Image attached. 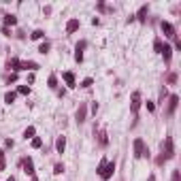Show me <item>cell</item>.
Wrapping results in <instances>:
<instances>
[{"label": "cell", "instance_id": "1", "mask_svg": "<svg viewBox=\"0 0 181 181\" xmlns=\"http://www.w3.org/2000/svg\"><path fill=\"white\" fill-rule=\"evenodd\" d=\"M113 173H115V162H107V160H102V162L98 164V175H100L104 181L111 179Z\"/></svg>", "mask_w": 181, "mask_h": 181}, {"label": "cell", "instance_id": "2", "mask_svg": "<svg viewBox=\"0 0 181 181\" xmlns=\"http://www.w3.org/2000/svg\"><path fill=\"white\" fill-rule=\"evenodd\" d=\"M164 158H166V160L175 158V149H173V138H171V136L164 138Z\"/></svg>", "mask_w": 181, "mask_h": 181}, {"label": "cell", "instance_id": "3", "mask_svg": "<svg viewBox=\"0 0 181 181\" xmlns=\"http://www.w3.org/2000/svg\"><path fill=\"white\" fill-rule=\"evenodd\" d=\"M149 151L145 149V143H143V138H136L134 141V158H143V156H147Z\"/></svg>", "mask_w": 181, "mask_h": 181}, {"label": "cell", "instance_id": "4", "mask_svg": "<svg viewBox=\"0 0 181 181\" xmlns=\"http://www.w3.org/2000/svg\"><path fill=\"white\" fill-rule=\"evenodd\" d=\"M138 107H141V92H132V102H130L132 113H136V111H138Z\"/></svg>", "mask_w": 181, "mask_h": 181}, {"label": "cell", "instance_id": "5", "mask_svg": "<svg viewBox=\"0 0 181 181\" xmlns=\"http://www.w3.org/2000/svg\"><path fill=\"white\" fill-rule=\"evenodd\" d=\"M160 26H162V30H164V34H166V36H171V39H175V36H177V34H175V28H173L168 21H162Z\"/></svg>", "mask_w": 181, "mask_h": 181}, {"label": "cell", "instance_id": "6", "mask_svg": "<svg viewBox=\"0 0 181 181\" xmlns=\"http://www.w3.org/2000/svg\"><path fill=\"white\" fill-rule=\"evenodd\" d=\"M24 173L34 177V164H32V160H30V158H26V160H24Z\"/></svg>", "mask_w": 181, "mask_h": 181}, {"label": "cell", "instance_id": "7", "mask_svg": "<svg viewBox=\"0 0 181 181\" xmlns=\"http://www.w3.org/2000/svg\"><path fill=\"white\" fill-rule=\"evenodd\" d=\"M177 104H179V96H177V94H173V96H171V102H168V113H171V115L175 113Z\"/></svg>", "mask_w": 181, "mask_h": 181}, {"label": "cell", "instance_id": "8", "mask_svg": "<svg viewBox=\"0 0 181 181\" xmlns=\"http://www.w3.org/2000/svg\"><path fill=\"white\" fill-rule=\"evenodd\" d=\"M83 49H85V41H81V43L77 45V51H75V60H77V62L83 60Z\"/></svg>", "mask_w": 181, "mask_h": 181}, {"label": "cell", "instance_id": "9", "mask_svg": "<svg viewBox=\"0 0 181 181\" xmlns=\"http://www.w3.org/2000/svg\"><path fill=\"white\" fill-rule=\"evenodd\" d=\"M85 113H88V111H85V104L81 102V104H79V109H77V122H79V124H81V122H85Z\"/></svg>", "mask_w": 181, "mask_h": 181}, {"label": "cell", "instance_id": "10", "mask_svg": "<svg viewBox=\"0 0 181 181\" xmlns=\"http://www.w3.org/2000/svg\"><path fill=\"white\" fill-rule=\"evenodd\" d=\"M77 28H79V19H70V21L66 24V32H68V34H73Z\"/></svg>", "mask_w": 181, "mask_h": 181}, {"label": "cell", "instance_id": "11", "mask_svg": "<svg viewBox=\"0 0 181 181\" xmlns=\"http://www.w3.org/2000/svg\"><path fill=\"white\" fill-rule=\"evenodd\" d=\"M34 70V68H39V64L36 62H19V70Z\"/></svg>", "mask_w": 181, "mask_h": 181}, {"label": "cell", "instance_id": "12", "mask_svg": "<svg viewBox=\"0 0 181 181\" xmlns=\"http://www.w3.org/2000/svg\"><path fill=\"white\" fill-rule=\"evenodd\" d=\"M62 77H64V81H66V85H68V88H75V85H77V83H75V75H73V73H64Z\"/></svg>", "mask_w": 181, "mask_h": 181}, {"label": "cell", "instance_id": "13", "mask_svg": "<svg viewBox=\"0 0 181 181\" xmlns=\"http://www.w3.org/2000/svg\"><path fill=\"white\" fill-rule=\"evenodd\" d=\"M55 149H58L60 153H64V149H66V138H64V136H60V138L55 141Z\"/></svg>", "mask_w": 181, "mask_h": 181}, {"label": "cell", "instance_id": "14", "mask_svg": "<svg viewBox=\"0 0 181 181\" xmlns=\"http://www.w3.org/2000/svg\"><path fill=\"white\" fill-rule=\"evenodd\" d=\"M147 11H149V6H147V4H143V6L138 9V13H136L138 21H145V15H147Z\"/></svg>", "mask_w": 181, "mask_h": 181}, {"label": "cell", "instance_id": "15", "mask_svg": "<svg viewBox=\"0 0 181 181\" xmlns=\"http://www.w3.org/2000/svg\"><path fill=\"white\" fill-rule=\"evenodd\" d=\"M162 55H164V60H166V62L171 60V55H173V49H171V45H164V47H162Z\"/></svg>", "mask_w": 181, "mask_h": 181}, {"label": "cell", "instance_id": "16", "mask_svg": "<svg viewBox=\"0 0 181 181\" xmlns=\"http://www.w3.org/2000/svg\"><path fill=\"white\" fill-rule=\"evenodd\" d=\"M4 24H6V26H15V24H17V17H15V15H6V17H4Z\"/></svg>", "mask_w": 181, "mask_h": 181}, {"label": "cell", "instance_id": "17", "mask_svg": "<svg viewBox=\"0 0 181 181\" xmlns=\"http://www.w3.org/2000/svg\"><path fill=\"white\" fill-rule=\"evenodd\" d=\"M15 98H17V94H15V92H9V94L4 96V102L11 104V102H15Z\"/></svg>", "mask_w": 181, "mask_h": 181}, {"label": "cell", "instance_id": "18", "mask_svg": "<svg viewBox=\"0 0 181 181\" xmlns=\"http://www.w3.org/2000/svg\"><path fill=\"white\" fill-rule=\"evenodd\" d=\"M9 68H15V70H19V60H17V58H11V60H9Z\"/></svg>", "mask_w": 181, "mask_h": 181}, {"label": "cell", "instance_id": "19", "mask_svg": "<svg viewBox=\"0 0 181 181\" xmlns=\"http://www.w3.org/2000/svg\"><path fill=\"white\" fill-rule=\"evenodd\" d=\"M34 132H36V130H34V126H30V128H26L24 136H26V138H32V136H34Z\"/></svg>", "mask_w": 181, "mask_h": 181}, {"label": "cell", "instance_id": "20", "mask_svg": "<svg viewBox=\"0 0 181 181\" xmlns=\"http://www.w3.org/2000/svg\"><path fill=\"white\" fill-rule=\"evenodd\" d=\"M43 36H45V32H43V30H34V32H32V39H34V41L43 39Z\"/></svg>", "mask_w": 181, "mask_h": 181}, {"label": "cell", "instance_id": "21", "mask_svg": "<svg viewBox=\"0 0 181 181\" xmlns=\"http://www.w3.org/2000/svg\"><path fill=\"white\" fill-rule=\"evenodd\" d=\"M53 173H55V175H62V173H64V164H55V166H53Z\"/></svg>", "mask_w": 181, "mask_h": 181}, {"label": "cell", "instance_id": "22", "mask_svg": "<svg viewBox=\"0 0 181 181\" xmlns=\"http://www.w3.org/2000/svg\"><path fill=\"white\" fill-rule=\"evenodd\" d=\"M49 88H58V79H55V75L49 77Z\"/></svg>", "mask_w": 181, "mask_h": 181}, {"label": "cell", "instance_id": "23", "mask_svg": "<svg viewBox=\"0 0 181 181\" xmlns=\"http://www.w3.org/2000/svg\"><path fill=\"white\" fill-rule=\"evenodd\" d=\"M162 41H156V43H153V49H156V51H158V53H162Z\"/></svg>", "mask_w": 181, "mask_h": 181}, {"label": "cell", "instance_id": "24", "mask_svg": "<svg viewBox=\"0 0 181 181\" xmlns=\"http://www.w3.org/2000/svg\"><path fill=\"white\" fill-rule=\"evenodd\" d=\"M19 94H24V96H28V94H30V88H26V85H19Z\"/></svg>", "mask_w": 181, "mask_h": 181}, {"label": "cell", "instance_id": "25", "mask_svg": "<svg viewBox=\"0 0 181 181\" xmlns=\"http://www.w3.org/2000/svg\"><path fill=\"white\" fill-rule=\"evenodd\" d=\"M41 145H43V141H41V138H32V147H34V149H39Z\"/></svg>", "mask_w": 181, "mask_h": 181}, {"label": "cell", "instance_id": "26", "mask_svg": "<svg viewBox=\"0 0 181 181\" xmlns=\"http://www.w3.org/2000/svg\"><path fill=\"white\" fill-rule=\"evenodd\" d=\"M39 51H41V53H47V51H49V43H43V45L39 47Z\"/></svg>", "mask_w": 181, "mask_h": 181}, {"label": "cell", "instance_id": "27", "mask_svg": "<svg viewBox=\"0 0 181 181\" xmlns=\"http://www.w3.org/2000/svg\"><path fill=\"white\" fill-rule=\"evenodd\" d=\"M92 85V79L90 77H88V79H83V81H81V88H90Z\"/></svg>", "mask_w": 181, "mask_h": 181}, {"label": "cell", "instance_id": "28", "mask_svg": "<svg viewBox=\"0 0 181 181\" xmlns=\"http://www.w3.org/2000/svg\"><path fill=\"white\" fill-rule=\"evenodd\" d=\"M4 166H6V164H4V153L0 151V171H4Z\"/></svg>", "mask_w": 181, "mask_h": 181}, {"label": "cell", "instance_id": "29", "mask_svg": "<svg viewBox=\"0 0 181 181\" xmlns=\"http://www.w3.org/2000/svg\"><path fill=\"white\" fill-rule=\"evenodd\" d=\"M173 181H179V171H175V173H173Z\"/></svg>", "mask_w": 181, "mask_h": 181}, {"label": "cell", "instance_id": "30", "mask_svg": "<svg viewBox=\"0 0 181 181\" xmlns=\"http://www.w3.org/2000/svg\"><path fill=\"white\" fill-rule=\"evenodd\" d=\"M147 181H156V177H153V175H149V179H147Z\"/></svg>", "mask_w": 181, "mask_h": 181}, {"label": "cell", "instance_id": "31", "mask_svg": "<svg viewBox=\"0 0 181 181\" xmlns=\"http://www.w3.org/2000/svg\"><path fill=\"white\" fill-rule=\"evenodd\" d=\"M32 181H39V179H36V177H32Z\"/></svg>", "mask_w": 181, "mask_h": 181}, {"label": "cell", "instance_id": "32", "mask_svg": "<svg viewBox=\"0 0 181 181\" xmlns=\"http://www.w3.org/2000/svg\"><path fill=\"white\" fill-rule=\"evenodd\" d=\"M6 181H15V179H13V177H11V179H6Z\"/></svg>", "mask_w": 181, "mask_h": 181}]
</instances>
